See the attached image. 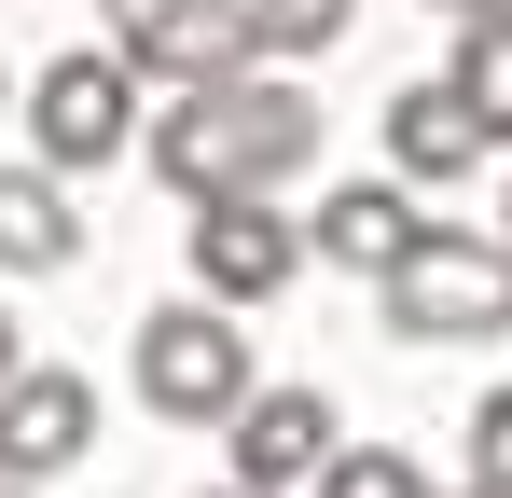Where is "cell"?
Masks as SVG:
<instances>
[{
  "label": "cell",
  "mask_w": 512,
  "mask_h": 498,
  "mask_svg": "<svg viewBox=\"0 0 512 498\" xmlns=\"http://www.w3.org/2000/svg\"><path fill=\"white\" fill-rule=\"evenodd\" d=\"M471 498H485V485H471Z\"/></svg>",
  "instance_id": "d6986e66"
},
{
  "label": "cell",
  "mask_w": 512,
  "mask_h": 498,
  "mask_svg": "<svg viewBox=\"0 0 512 498\" xmlns=\"http://www.w3.org/2000/svg\"><path fill=\"white\" fill-rule=\"evenodd\" d=\"M139 139V70H125V42H97V56H56V70L28 83V153L42 166H111Z\"/></svg>",
  "instance_id": "5b68a950"
},
{
  "label": "cell",
  "mask_w": 512,
  "mask_h": 498,
  "mask_svg": "<svg viewBox=\"0 0 512 498\" xmlns=\"http://www.w3.org/2000/svg\"><path fill=\"white\" fill-rule=\"evenodd\" d=\"M360 0H263V56H333Z\"/></svg>",
  "instance_id": "5bb4252c"
},
{
  "label": "cell",
  "mask_w": 512,
  "mask_h": 498,
  "mask_svg": "<svg viewBox=\"0 0 512 498\" xmlns=\"http://www.w3.org/2000/svg\"><path fill=\"white\" fill-rule=\"evenodd\" d=\"M194 291H222V305H277L319 249H305V222L277 208V194H194Z\"/></svg>",
  "instance_id": "8992f818"
},
{
  "label": "cell",
  "mask_w": 512,
  "mask_h": 498,
  "mask_svg": "<svg viewBox=\"0 0 512 498\" xmlns=\"http://www.w3.org/2000/svg\"><path fill=\"white\" fill-rule=\"evenodd\" d=\"M319 498H443L416 471V457H402V443H333V471H319Z\"/></svg>",
  "instance_id": "4fadbf2b"
},
{
  "label": "cell",
  "mask_w": 512,
  "mask_h": 498,
  "mask_svg": "<svg viewBox=\"0 0 512 498\" xmlns=\"http://www.w3.org/2000/svg\"><path fill=\"white\" fill-rule=\"evenodd\" d=\"M84 443H97V388L70 360H28V374L0 388V485H56Z\"/></svg>",
  "instance_id": "52a82bcc"
},
{
  "label": "cell",
  "mask_w": 512,
  "mask_h": 498,
  "mask_svg": "<svg viewBox=\"0 0 512 498\" xmlns=\"http://www.w3.org/2000/svg\"><path fill=\"white\" fill-rule=\"evenodd\" d=\"M0 498H14V485H0Z\"/></svg>",
  "instance_id": "ffe728a7"
},
{
  "label": "cell",
  "mask_w": 512,
  "mask_h": 498,
  "mask_svg": "<svg viewBox=\"0 0 512 498\" xmlns=\"http://www.w3.org/2000/svg\"><path fill=\"white\" fill-rule=\"evenodd\" d=\"M222 457H236V471H250V485H319V471H333V402H319V388H250V402L222 415Z\"/></svg>",
  "instance_id": "ba28073f"
},
{
  "label": "cell",
  "mask_w": 512,
  "mask_h": 498,
  "mask_svg": "<svg viewBox=\"0 0 512 498\" xmlns=\"http://www.w3.org/2000/svg\"><path fill=\"white\" fill-rule=\"evenodd\" d=\"M84 249V222H70V166H0V277H56Z\"/></svg>",
  "instance_id": "8fae6325"
},
{
  "label": "cell",
  "mask_w": 512,
  "mask_h": 498,
  "mask_svg": "<svg viewBox=\"0 0 512 498\" xmlns=\"http://www.w3.org/2000/svg\"><path fill=\"white\" fill-rule=\"evenodd\" d=\"M471 485H485V498H512V388L471 415Z\"/></svg>",
  "instance_id": "9a60e30c"
},
{
  "label": "cell",
  "mask_w": 512,
  "mask_h": 498,
  "mask_svg": "<svg viewBox=\"0 0 512 498\" xmlns=\"http://www.w3.org/2000/svg\"><path fill=\"white\" fill-rule=\"evenodd\" d=\"M485 153H499V139L471 125L457 83H402V97H388V166H402V180H471Z\"/></svg>",
  "instance_id": "9c48e42d"
},
{
  "label": "cell",
  "mask_w": 512,
  "mask_h": 498,
  "mask_svg": "<svg viewBox=\"0 0 512 498\" xmlns=\"http://www.w3.org/2000/svg\"><path fill=\"white\" fill-rule=\"evenodd\" d=\"M208 498H277V485H250V471H236V485H208Z\"/></svg>",
  "instance_id": "e0dca14e"
},
{
  "label": "cell",
  "mask_w": 512,
  "mask_h": 498,
  "mask_svg": "<svg viewBox=\"0 0 512 498\" xmlns=\"http://www.w3.org/2000/svg\"><path fill=\"white\" fill-rule=\"evenodd\" d=\"M319 166V97L277 70H236V83H180V111L153 125V180L167 194H277Z\"/></svg>",
  "instance_id": "6da1fadb"
},
{
  "label": "cell",
  "mask_w": 512,
  "mask_h": 498,
  "mask_svg": "<svg viewBox=\"0 0 512 498\" xmlns=\"http://www.w3.org/2000/svg\"><path fill=\"white\" fill-rule=\"evenodd\" d=\"M111 42L139 83H236L263 70V0H111Z\"/></svg>",
  "instance_id": "277c9868"
},
{
  "label": "cell",
  "mask_w": 512,
  "mask_h": 498,
  "mask_svg": "<svg viewBox=\"0 0 512 498\" xmlns=\"http://www.w3.org/2000/svg\"><path fill=\"white\" fill-rule=\"evenodd\" d=\"M250 346H236V305L222 291H194V305H153L139 319V402L180 415V429H222V415L250 402Z\"/></svg>",
  "instance_id": "3957f363"
},
{
  "label": "cell",
  "mask_w": 512,
  "mask_h": 498,
  "mask_svg": "<svg viewBox=\"0 0 512 498\" xmlns=\"http://www.w3.org/2000/svg\"><path fill=\"white\" fill-rule=\"evenodd\" d=\"M443 83L471 97V125H485V139H512V0H471V14H457Z\"/></svg>",
  "instance_id": "7c38bea8"
},
{
  "label": "cell",
  "mask_w": 512,
  "mask_h": 498,
  "mask_svg": "<svg viewBox=\"0 0 512 498\" xmlns=\"http://www.w3.org/2000/svg\"><path fill=\"white\" fill-rule=\"evenodd\" d=\"M416 236H429V222H416V194H402V180H346L333 208L305 222V249H319V263H346V277H388Z\"/></svg>",
  "instance_id": "30bf717a"
},
{
  "label": "cell",
  "mask_w": 512,
  "mask_h": 498,
  "mask_svg": "<svg viewBox=\"0 0 512 498\" xmlns=\"http://www.w3.org/2000/svg\"><path fill=\"white\" fill-rule=\"evenodd\" d=\"M14 374H28V332H14V319H0V388H14Z\"/></svg>",
  "instance_id": "2e32d148"
},
{
  "label": "cell",
  "mask_w": 512,
  "mask_h": 498,
  "mask_svg": "<svg viewBox=\"0 0 512 498\" xmlns=\"http://www.w3.org/2000/svg\"><path fill=\"white\" fill-rule=\"evenodd\" d=\"M457 14H471V0H457Z\"/></svg>",
  "instance_id": "ac0fdd59"
},
{
  "label": "cell",
  "mask_w": 512,
  "mask_h": 498,
  "mask_svg": "<svg viewBox=\"0 0 512 498\" xmlns=\"http://www.w3.org/2000/svg\"><path fill=\"white\" fill-rule=\"evenodd\" d=\"M374 291H388L402 346H499L512 332V236H443V222H429Z\"/></svg>",
  "instance_id": "7a4b0ae2"
}]
</instances>
